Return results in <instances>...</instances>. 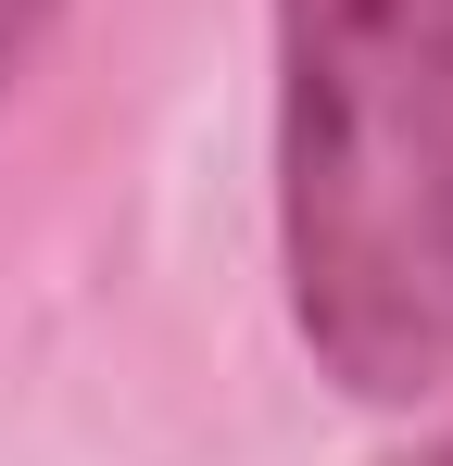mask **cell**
I'll use <instances>...</instances> for the list:
<instances>
[{"instance_id":"6da1fadb","label":"cell","mask_w":453,"mask_h":466,"mask_svg":"<svg viewBox=\"0 0 453 466\" xmlns=\"http://www.w3.org/2000/svg\"><path fill=\"white\" fill-rule=\"evenodd\" d=\"M277 38V303L366 403H453V0H265Z\"/></svg>"},{"instance_id":"7a4b0ae2","label":"cell","mask_w":453,"mask_h":466,"mask_svg":"<svg viewBox=\"0 0 453 466\" xmlns=\"http://www.w3.org/2000/svg\"><path fill=\"white\" fill-rule=\"evenodd\" d=\"M76 0H0V88L38 76V51H51V25H64Z\"/></svg>"},{"instance_id":"3957f363","label":"cell","mask_w":453,"mask_h":466,"mask_svg":"<svg viewBox=\"0 0 453 466\" xmlns=\"http://www.w3.org/2000/svg\"><path fill=\"white\" fill-rule=\"evenodd\" d=\"M390 466H453V416L428 429V441H416V454H390Z\"/></svg>"}]
</instances>
